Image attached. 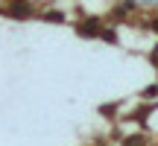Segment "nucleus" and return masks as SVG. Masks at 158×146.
I'll list each match as a JSON object with an SVG mask.
<instances>
[{
	"mask_svg": "<svg viewBox=\"0 0 158 146\" xmlns=\"http://www.w3.org/2000/svg\"><path fill=\"white\" fill-rule=\"evenodd\" d=\"M12 15H18V18H21V15H29V6H21V3L12 6Z\"/></svg>",
	"mask_w": 158,
	"mask_h": 146,
	"instance_id": "f257e3e1",
	"label": "nucleus"
}]
</instances>
